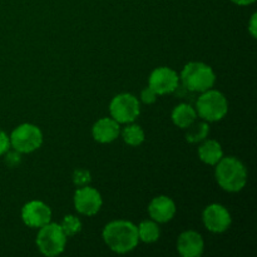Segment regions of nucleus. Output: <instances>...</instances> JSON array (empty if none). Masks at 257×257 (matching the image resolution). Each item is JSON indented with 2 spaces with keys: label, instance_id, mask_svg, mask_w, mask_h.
Here are the masks:
<instances>
[{
  "label": "nucleus",
  "instance_id": "1",
  "mask_svg": "<svg viewBox=\"0 0 257 257\" xmlns=\"http://www.w3.org/2000/svg\"><path fill=\"white\" fill-rule=\"evenodd\" d=\"M105 245L117 253H127L135 250L140 242L137 226L130 221H112L104 226L102 232Z\"/></svg>",
  "mask_w": 257,
  "mask_h": 257
},
{
  "label": "nucleus",
  "instance_id": "20",
  "mask_svg": "<svg viewBox=\"0 0 257 257\" xmlns=\"http://www.w3.org/2000/svg\"><path fill=\"white\" fill-rule=\"evenodd\" d=\"M60 227H62L63 232H64V235L67 237H72V236L80 232V230H82V222L75 216L68 215L63 218L62 223H60Z\"/></svg>",
  "mask_w": 257,
  "mask_h": 257
},
{
  "label": "nucleus",
  "instance_id": "24",
  "mask_svg": "<svg viewBox=\"0 0 257 257\" xmlns=\"http://www.w3.org/2000/svg\"><path fill=\"white\" fill-rule=\"evenodd\" d=\"M10 148V138L5 132L0 131V156L5 155Z\"/></svg>",
  "mask_w": 257,
  "mask_h": 257
},
{
  "label": "nucleus",
  "instance_id": "25",
  "mask_svg": "<svg viewBox=\"0 0 257 257\" xmlns=\"http://www.w3.org/2000/svg\"><path fill=\"white\" fill-rule=\"evenodd\" d=\"M256 13H253L252 17H251L250 19V23H248V32H250V34L252 35V38H256V34H257V23H256Z\"/></svg>",
  "mask_w": 257,
  "mask_h": 257
},
{
  "label": "nucleus",
  "instance_id": "17",
  "mask_svg": "<svg viewBox=\"0 0 257 257\" xmlns=\"http://www.w3.org/2000/svg\"><path fill=\"white\" fill-rule=\"evenodd\" d=\"M137 231L140 240L146 243H153L160 238V227L155 221H142Z\"/></svg>",
  "mask_w": 257,
  "mask_h": 257
},
{
  "label": "nucleus",
  "instance_id": "3",
  "mask_svg": "<svg viewBox=\"0 0 257 257\" xmlns=\"http://www.w3.org/2000/svg\"><path fill=\"white\" fill-rule=\"evenodd\" d=\"M183 85L191 92H206L216 82V75L210 65L202 62H190L183 67L180 75Z\"/></svg>",
  "mask_w": 257,
  "mask_h": 257
},
{
  "label": "nucleus",
  "instance_id": "6",
  "mask_svg": "<svg viewBox=\"0 0 257 257\" xmlns=\"http://www.w3.org/2000/svg\"><path fill=\"white\" fill-rule=\"evenodd\" d=\"M10 146L20 153H32L43 143V133L39 127L24 123L15 128L10 136Z\"/></svg>",
  "mask_w": 257,
  "mask_h": 257
},
{
  "label": "nucleus",
  "instance_id": "19",
  "mask_svg": "<svg viewBox=\"0 0 257 257\" xmlns=\"http://www.w3.org/2000/svg\"><path fill=\"white\" fill-rule=\"evenodd\" d=\"M122 137L123 141H124L128 146H132V147H138V146H141L145 142V132H143L142 128L137 124L127 125V127L122 131Z\"/></svg>",
  "mask_w": 257,
  "mask_h": 257
},
{
  "label": "nucleus",
  "instance_id": "26",
  "mask_svg": "<svg viewBox=\"0 0 257 257\" xmlns=\"http://www.w3.org/2000/svg\"><path fill=\"white\" fill-rule=\"evenodd\" d=\"M232 3H235L236 5H241V7H246V5H251L256 2V0H231Z\"/></svg>",
  "mask_w": 257,
  "mask_h": 257
},
{
  "label": "nucleus",
  "instance_id": "14",
  "mask_svg": "<svg viewBox=\"0 0 257 257\" xmlns=\"http://www.w3.org/2000/svg\"><path fill=\"white\" fill-rule=\"evenodd\" d=\"M119 123L113 118H102L97 120L92 128V135L97 142L110 143L119 136Z\"/></svg>",
  "mask_w": 257,
  "mask_h": 257
},
{
  "label": "nucleus",
  "instance_id": "7",
  "mask_svg": "<svg viewBox=\"0 0 257 257\" xmlns=\"http://www.w3.org/2000/svg\"><path fill=\"white\" fill-rule=\"evenodd\" d=\"M110 115L118 123H132L141 113L140 102L131 93L115 95L109 104Z\"/></svg>",
  "mask_w": 257,
  "mask_h": 257
},
{
  "label": "nucleus",
  "instance_id": "11",
  "mask_svg": "<svg viewBox=\"0 0 257 257\" xmlns=\"http://www.w3.org/2000/svg\"><path fill=\"white\" fill-rule=\"evenodd\" d=\"M23 222L32 228H40L52 220L49 206L42 201H30L22 208Z\"/></svg>",
  "mask_w": 257,
  "mask_h": 257
},
{
  "label": "nucleus",
  "instance_id": "4",
  "mask_svg": "<svg viewBox=\"0 0 257 257\" xmlns=\"http://www.w3.org/2000/svg\"><path fill=\"white\" fill-rule=\"evenodd\" d=\"M197 114L207 122H217L228 112V103L225 95L215 89L202 92L197 99Z\"/></svg>",
  "mask_w": 257,
  "mask_h": 257
},
{
  "label": "nucleus",
  "instance_id": "15",
  "mask_svg": "<svg viewBox=\"0 0 257 257\" xmlns=\"http://www.w3.org/2000/svg\"><path fill=\"white\" fill-rule=\"evenodd\" d=\"M198 157L203 163L216 166L223 157V151L220 143L215 140H207L198 147Z\"/></svg>",
  "mask_w": 257,
  "mask_h": 257
},
{
  "label": "nucleus",
  "instance_id": "23",
  "mask_svg": "<svg viewBox=\"0 0 257 257\" xmlns=\"http://www.w3.org/2000/svg\"><path fill=\"white\" fill-rule=\"evenodd\" d=\"M141 99H142V102L145 104H153L157 100V93L151 87H147L141 93Z\"/></svg>",
  "mask_w": 257,
  "mask_h": 257
},
{
  "label": "nucleus",
  "instance_id": "10",
  "mask_svg": "<svg viewBox=\"0 0 257 257\" xmlns=\"http://www.w3.org/2000/svg\"><path fill=\"white\" fill-rule=\"evenodd\" d=\"M202 220L206 228L213 233H222L230 228L231 215L227 208L218 203H212L207 206L202 213Z\"/></svg>",
  "mask_w": 257,
  "mask_h": 257
},
{
  "label": "nucleus",
  "instance_id": "22",
  "mask_svg": "<svg viewBox=\"0 0 257 257\" xmlns=\"http://www.w3.org/2000/svg\"><path fill=\"white\" fill-rule=\"evenodd\" d=\"M22 162V153L18 152V151H8L5 153V163H7L8 167L15 168L20 165Z\"/></svg>",
  "mask_w": 257,
  "mask_h": 257
},
{
  "label": "nucleus",
  "instance_id": "21",
  "mask_svg": "<svg viewBox=\"0 0 257 257\" xmlns=\"http://www.w3.org/2000/svg\"><path fill=\"white\" fill-rule=\"evenodd\" d=\"M73 183H74L77 187H84L88 186L92 181L90 177V172L87 170H83V168H78L73 172Z\"/></svg>",
  "mask_w": 257,
  "mask_h": 257
},
{
  "label": "nucleus",
  "instance_id": "2",
  "mask_svg": "<svg viewBox=\"0 0 257 257\" xmlns=\"http://www.w3.org/2000/svg\"><path fill=\"white\" fill-rule=\"evenodd\" d=\"M216 181L222 190L238 192L247 182V171L236 157H222L216 163Z\"/></svg>",
  "mask_w": 257,
  "mask_h": 257
},
{
  "label": "nucleus",
  "instance_id": "9",
  "mask_svg": "<svg viewBox=\"0 0 257 257\" xmlns=\"http://www.w3.org/2000/svg\"><path fill=\"white\" fill-rule=\"evenodd\" d=\"M102 196L89 186L79 187L74 193V207L84 216H94L102 207Z\"/></svg>",
  "mask_w": 257,
  "mask_h": 257
},
{
  "label": "nucleus",
  "instance_id": "16",
  "mask_svg": "<svg viewBox=\"0 0 257 257\" xmlns=\"http://www.w3.org/2000/svg\"><path fill=\"white\" fill-rule=\"evenodd\" d=\"M197 118V112L193 107L186 103H181V104L176 105L175 109L172 110V122L178 128H186L190 127Z\"/></svg>",
  "mask_w": 257,
  "mask_h": 257
},
{
  "label": "nucleus",
  "instance_id": "12",
  "mask_svg": "<svg viewBox=\"0 0 257 257\" xmlns=\"http://www.w3.org/2000/svg\"><path fill=\"white\" fill-rule=\"evenodd\" d=\"M177 250L183 257H200L205 250L202 236L196 231H185L177 240Z\"/></svg>",
  "mask_w": 257,
  "mask_h": 257
},
{
  "label": "nucleus",
  "instance_id": "5",
  "mask_svg": "<svg viewBox=\"0 0 257 257\" xmlns=\"http://www.w3.org/2000/svg\"><path fill=\"white\" fill-rule=\"evenodd\" d=\"M67 245V236L63 232L60 225L47 223L42 226L37 236V246L40 252L47 257L60 255Z\"/></svg>",
  "mask_w": 257,
  "mask_h": 257
},
{
  "label": "nucleus",
  "instance_id": "13",
  "mask_svg": "<svg viewBox=\"0 0 257 257\" xmlns=\"http://www.w3.org/2000/svg\"><path fill=\"white\" fill-rule=\"evenodd\" d=\"M176 205L173 200L167 196H158L151 201L148 206V213L155 222L166 223L170 222L176 215Z\"/></svg>",
  "mask_w": 257,
  "mask_h": 257
},
{
  "label": "nucleus",
  "instance_id": "8",
  "mask_svg": "<svg viewBox=\"0 0 257 257\" xmlns=\"http://www.w3.org/2000/svg\"><path fill=\"white\" fill-rule=\"evenodd\" d=\"M180 75L168 67H161L153 70L148 79V87L152 88L157 95L170 94L178 88Z\"/></svg>",
  "mask_w": 257,
  "mask_h": 257
},
{
  "label": "nucleus",
  "instance_id": "18",
  "mask_svg": "<svg viewBox=\"0 0 257 257\" xmlns=\"http://www.w3.org/2000/svg\"><path fill=\"white\" fill-rule=\"evenodd\" d=\"M186 141L190 143L202 142L207 138L210 133V125L206 122H193L188 128H186Z\"/></svg>",
  "mask_w": 257,
  "mask_h": 257
}]
</instances>
